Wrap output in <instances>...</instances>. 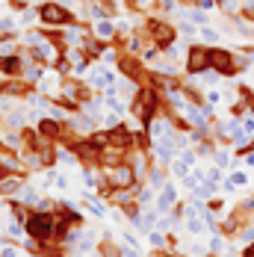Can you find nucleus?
<instances>
[{"label": "nucleus", "mask_w": 254, "mask_h": 257, "mask_svg": "<svg viewBox=\"0 0 254 257\" xmlns=\"http://www.w3.org/2000/svg\"><path fill=\"white\" fill-rule=\"evenodd\" d=\"M163 92L160 89H154V86H139L136 89V95H133V101H130V115H133V121H136V127L148 130L160 118V112H163Z\"/></svg>", "instance_id": "obj_1"}, {"label": "nucleus", "mask_w": 254, "mask_h": 257, "mask_svg": "<svg viewBox=\"0 0 254 257\" xmlns=\"http://www.w3.org/2000/svg\"><path fill=\"white\" fill-rule=\"evenodd\" d=\"M139 33L145 36L148 45H157L160 51L175 48L178 45V36H180L178 24H172L169 18H160V15H145L142 24H139Z\"/></svg>", "instance_id": "obj_2"}, {"label": "nucleus", "mask_w": 254, "mask_h": 257, "mask_svg": "<svg viewBox=\"0 0 254 257\" xmlns=\"http://www.w3.org/2000/svg\"><path fill=\"white\" fill-rule=\"evenodd\" d=\"M24 233L36 242H56V213L33 210L24 222Z\"/></svg>", "instance_id": "obj_3"}, {"label": "nucleus", "mask_w": 254, "mask_h": 257, "mask_svg": "<svg viewBox=\"0 0 254 257\" xmlns=\"http://www.w3.org/2000/svg\"><path fill=\"white\" fill-rule=\"evenodd\" d=\"M210 71V45H204L198 39H192L186 45V56H183V77L195 80Z\"/></svg>", "instance_id": "obj_4"}, {"label": "nucleus", "mask_w": 254, "mask_h": 257, "mask_svg": "<svg viewBox=\"0 0 254 257\" xmlns=\"http://www.w3.org/2000/svg\"><path fill=\"white\" fill-rule=\"evenodd\" d=\"M210 71H216L222 80L239 77V53L222 48V45H213L210 48Z\"/></svg>", "instance_id": "obj_5"}, {"label": "nucleus", "mask_w": 254, "mask_h": 257, "mask_svg": "<svg viewBox=\"0 0 254 257\" xmlns=\"http://www.w3.org/2000/svg\"><path fill=\"white\" fill-rule=\"evenodd\" d=\"M86 83H89L92 92L106 95L109 89H115V83H118V71H112V68L103 65V62H95V65L89 68V74H86Z\"/></svg>", "instance_id": "obj_6"}, {"label": "nucleus", "mask_w": 254, "mask_h": 257, "mask_svg": "<svg viewBox=\"0 0 254 257\" xmlns=\"http://www.w3.org/2000/svg\"><path fill=\"white\" fill-rule=\"evenodd\" d=\"M65 101H71V103H77V106H83V103L89 101L95 92L89 89V83L86 80H80V77H65L62 80V92H59Z\"/></svg>", "instance_id": "obj_7"}, {"label": "nucleus", "mask_w": 254, "mask_h": 257, "mask_svg": "<svg viewBox=\"0 0 254 257\" xmlns=\"http://www.w3.org/2000/svg\"><path fill=\"white\" fill-rule=\"evenodd\" d=\"M33 127L39 130V136H42L45 142H51V145H59V142L65 139V124L56 121V118H51V115H42Z\"/></svg>", "instance_id": "obj_8"}, {"label": "nucleus", "mask_w": 254, "mask_h": 257, "mask_svg": "<svg viewBox=\"0 0 254 257\" xmlns=\"http://www.w3.org/2000/svg\"><path fill=\"white\" fill-rule=\"evenodd\" d=\"M178 201H180V195H178V186L169 180L160 192H157V201H154V210L160 213V216H169L175 207H178Z\"/></svg>", "instance_id": "obj_9"}, {"label": "nucleus", "mask_w": 254, "mask_h": 257, "mask_svg": "<svg viewBox=\"0 0 254 257\" xmlns=\"http://www.w3.org/2000/svg\"><path fill=\"white\" fill-rule=\"evenodd\" d=\"M24 68H27V62H24V56H21V51L12 53V56H0V77L21 80L24 77Z\"/></svg>", "instance_id": "obj_10"}, {"label": "nucleus", "mask_w": 254, "mask_h": 257, "mask_svg": "<svg viewBox=\"0 0 254 257\" xmlns=\"http://www.w3.org/2000/svg\"><path fill=\"white\" fill-rule=\"evenodd\" d=\"M80 48L89 53V56H92L95 62H101L103 53L109 51V45H106V42H101V39H95V36H92V27H89V33H86V36L80 39Z\"/></svg>", "instance_id": "obj_11"}, {"label": "nucleus", "mask_w": 254, "mask_h": 257, "mask_svg": "<svg viewBox=\"0 0 254 257\" xmlns=\"http://www.w3.org/2000/svg\"><path fill=\"white\" fill-rule=\"evenodd\" d=\"M89 27H92V36L95 39H101V42H112L115 39V33H118V27H115V21H89Z\"/></svg>", "instance_id": "obj_12"}, {"label": "nucleus", "mask_w": 254, "mask_h": 257, "mask_svg": "<svg viewBox=\"0 0 254 257\" xmlns=\"http://www.w3.org/2000/svg\"><path fill=\"white\" fill-rule=\"evenodd\" d=\"M139 189H142V186H136V189H112L106 201H109L112 207H124V204H133V201H136V192H139Z\"/></svg>", "instance_id": "obj_13"}, {"label": "nucleus", "mask_w": 254, "mask_h": 257, "mask_svg": "<svg viewBox=\"0 0 254 257\" xmlns=\"http://www.w3.org/2000/svg\"><path fill=\"white\" fill-rule=\"evenodd\" d=\"M121 248H124V245L112 242V239H109V233L101 236V242H98V254H101V257H121Z\"/></svg>", "instance_id": "obj_14"}, {"label": "nucleus", "mask_w": 254, "mask_h": 257, "mask_svg": "<svg viewBox=\"0 0 254 257\" xmlns=\"http://www.w3.org/2000/svg\"><path fill=\"white\" fill-rule=\"evenodd\" d=\"M239 6H242V0H216V9L225 18H239Z\"/></svg>", "instance_id": "obj_15"}, {"label": "nucleus", "mask_w": 254, "mask_h": 257, "mask_svg": "<svg viewBox=\"0 0 254 257\" xmlns=\"http://www.w3.org/2000/svg\"><path fill=\"white\" fill-rule=\"evenodd\" d=\"M83 204L89 207V213H92V216H98V219L103 216V201L95 195V192H83Z\"/></svg>", "instance_id": "obj_16"}, {"label": "nucleus", "mask_w": 254, "mask_h": 257, "mask_svg": "<svg viewBox=\"0 0 254 257\" xmlns=\"http://www.w3.org/2000/svg\"><path fill=\"white\" fill-rule=\"evenodd\" d=\"M139 59H142V62H145L148 68H154V65H157V62L163 59V51H160L157 45H145V51H142V56H139Z\"/></svg>", "instance_id": "obj_17"}, {"label": "nucleus", "mask_w": 254, "mask_h": 257, "mask_svg": "<svg viewBox=\"0 0 254 257\" xmlns=\"http://www.w3.org/2000/svg\"><path fill=\"white\" fill-rule=\"evenodd\" d=\"M219 39H222V33L219 30H213V27H201L198 30V42H204V45H219Z\"/></svg>", "instance_id": "obj_18"}, {"label": "nucleus", "mask_w": 254, "mask_h": 257, "mask_svg": "<svg viewBox=\"0 0 254 257\" xmlns=\"http://www.w3.org/2000/svg\"><path fill=\"white\" fill-rule=\"evenodd\" d=\"M230 157H233L230 148H219V151L213 154V166H219V169H230V166H233V163H230Z\"/></svg>", "instance_id": "obj_19"}, {"label": "nucleus", "mask_w": 254, "mask_h": 257, "mask_svg": "<svg viewBox=\"0 0 254 257\" xmlns=\"http://www.w3.org/2000/svg\"><path fill=\"white\" fill-rule=\"evenodd\" d=\"M169 172H172V178H189V175H192V172H189V166H186V163H180L178 157H175V160H172V163H169Z\"/></svg>", "instance_id": "obj_20"}, {"label": "nucleus", "mask_w": 254, "mask_h": 257, "mask_svg": "<svg viewBox=\"0 0 254 257\" xmlns=\"http://www.w3.org/2000/svg\"><path fill=\"white\" fill-rule=\"evenodd\" d=\"M6 6H9L15 15H21V12H27L30 6H39V0H6Z\"/></svg>", "instance_id": "obj_21"}, {"label": "nucleus", "mask_w": 254, "mask_h": 257, "mask_svg": "<svg viewBox=\"0 0 254 257\" xmlns=\"http://www.w3.org/2000/svg\"><path fill=\"white\" fill-rule=\"evenodd\" d=\"M21 24L30 30V27H36L39 24V6H30L27 12H21Z\"/></svg>", "instance_id": "obj_22"}, {"label": "nucleus", "mask_w": 254, "mask_h": 257, "mask_svg": "<svg viewBox=\"0 0 254 257\" xmlns=\"http://www.w3.org/2000/svg\"><path fill=\"white\" fill-rule=\"evenodd\" d=\"M148 242H151V248H169V236L163 231H151L148 233Z\"/></svg>", "instance_id": "obj_23"}, {"label": "nucleus", "mask_w": 254, "mask_h": 257, "mask_svg": "<svg viewBox=\"0 0 254 257\" xmlns=\"http://www.w3.org/2000/svg\"><path fill=\"white\" fill-rule=\"evenodd\" d=\"M204 207H207L213 216H219V213H225V198H222V195H213L210 201H204Z\"/></svg>", "instance_id": "obj_24"}, {"label": "nucleus", "mask_w": 254, "mask_h": 257, "mask_svg": "<svg viewBox=\"0 0 254 257\" xmlns=\"http://www.w3.org/2000/svg\"><path fill=\"white\" fill-rule=\"evenodd\" d=\"M178 160H180V163H186V166L192 169V166H198V160H201V157L195 154V148H186V151H180V154H178Z\"/></svg>", "instance_id": "obj_25"}, {"label": "nucleus", "mask_w": 254, "mask_h": 257, "mask_svg": "<svg viewBox=\"0 0 254 257\" xmlns=\"http://www.w3.org/2000/svg\"><path fill=\"white\" fill-rule=\"evenodd\" d=\"M3 33H18V21H15L12 15H3V18H0V36H3Z\"/></svg>", "instance_id": "obj_26"}, {"label": "nucleus", "mask_w": 254, "mask_h": 257, "mask_svg": "<svg viewBox=\"0 0 254 257\" xmlns=\"http://www.w3.org/2000/svg\"><path fill=\"white\" fill-rule=\"evenodd\" d=\"M178 30L183 33V36H189V39H192V36H198V27H195V24H189L186 18H183V21L178 24Z\"/></svg>", "instance_id": "obj_27"}, {"label": "nucleus", "mask_w": 254, "mask_h": 257, "mask_svg": "<svg viewBox=\"0 0 254 257\" xmlns=\"http://www.w3.org/2000/svg\"><path fill=\"white\" fill-rule=\"evenodd\" d=\"M198 80V83H201V86H213V83H219V74H216V71H207V74H201V77H195Z\"/></svg>", "instance_id": "obj_28"}, {"label": "nucleus", "mask_w": 254, "mask_h": 257, "mask_svg": "<svg viewBox=\"0 0 254 257\" xmlns=\"http://www.w3.org/2000/svg\"><path fill=\"white\" fill-rule=\"evenodd\" d=\"M0 257H21V248H18V245H12V242L6 239V245H3V251H0Z\"/></svg>", "instance_id": "obj_29"}, {"label": "nucleus", "mask_w": 254, "mask_h": 257, "mask_svg": "<svg viewBox=\"0 0 254 257\" xmlns=\"http://www.w3.org/2000/svg\"><path fill=\"white\" fill-rule=\"evenodd\" d=\"M204 98H207L210 106H216V103L222 101V92H219V89H207V92H204Z\"/></svg>", "instance_id": "obj_30"}, {"label": "nucleus", "mask_w": 254, "mask_h": 257, "mask_svg": "<svg viewBox=\"0 0 254 257\" xmlns=\"http://www.w3.org/2000/svg\"><path fill=\"white\" fill-rule=\"evenodd\" d=\"M192 9H201V12H210V9H216V0H195V6Z\"/></svg>", "instance_id": "obj_31"}, {"label": "nucleus", "mask_w": 254, "mask_h": 257, "mask_svg": "<svg viewBox=\"0 0 254 257\" xmlns=\"http://www.w3.org/2000/svg\"><path fill=\"white\" fill-rule=\"evenodd\" d=\"M242 130H245L248 136H254V115H245V118H242Z\"/></svg>", "instance_id": "obj_32"}, {"label": "nucleus", "mask_w": 254, "mask_h": 257, "mask_svg": "<svg viewBox=\"0 0 254 257\" xmlns=\"http://www.w3.org/2000/svg\"><path fill=\"white\" fill-rule=\"evenodd\" d=\"M53 186H56V189H65V186H68V178H65V175H56Z\"/></svg>", "instance_id": "obj_33"}, {"label": "nucleus", "mask_w": 254, "mask_h": 257, "mask_svg": "<svg viewBox=\"0 0 254 257\" xmlns=\"http://www.w3.org/2000/svg\"><path fill=\"white\" fill-rule=\"evenodd\" d=\"M242 103L248 106V115H254V92H251V95H248V98H245V101H242Z\"/></svg>", "instance_id": "obj_34"}, {"label": "nucleus", "mask_w": 254, "mask_h": 257, "mask_svg": "<svg viewBox=\"0 0 254 257\" xmlns=\"http://www.w3.org/2000/svg\"><path fill=\"white\" fill-rule=\"evenodd\" d=\"M6 83H9V80H6V77H0V101L6 98Z\"/></svg>", "instance_id": "obj_35"}, {"label": "nucleus", "mask_w": 254, "mask_h": 257, "mask_svg": "<svg viewBox=\"0 0 254 257\" xmlns=\"http://www.w3.org/2000/svg\"><path fill=\"white\" fill-rule=\"evenodd\" d=\"M201 257H222V254H213V251H204Z\"/></svg>", "instance_id": "obj_36"}, {"label": "nucleus", "mask_w": 254, "mask_h": 257, "mask_svg": "<svg viewBox=\"0 0 254 257\" xmlns=\"http://www.w3.org/2000/svg\"><path fill=\"white\" fill-rule=\"evenodd\" d=\"M89 3H101V0H89Z\"/></svg>", "instance_id": "obj_37"}, {"label": "nucleus", "mask_w": 254, "mask_h": 257, "mask_svg": "<svg viewBox=\"0 0 254 257\" xmlns=\"http://www.w3.org/2000/svg\"><path fill=\"white\" fill-rule=\"evenodd\" d=\"M145 3H151V0H145Z\"/></svg>", "instance_id": "obj_38"}, {"label": "nucleus", "mask_w": 254, "mask_h": 257, "mask_svg": "<svg viewBox=\"0 0 254 257\" xmlns=\"http://www.w3.org/2000/svg\"><path fill=\"white\" fill-rule=\"evenodd\" d=\"M251 77H254V71H251Z\"/></svg>", "instance_id": "obj_39"}]
</instances>
